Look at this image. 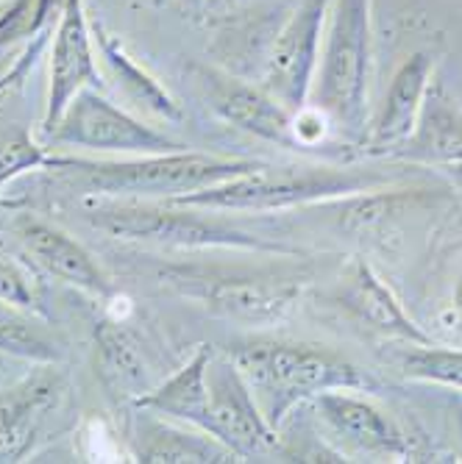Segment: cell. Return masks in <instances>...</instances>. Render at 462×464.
Wrapping results in <instances>:
<instances>
[{"instance_id": "cell-1", "label": "cell", "mask_w": 462, "mask_h": 464, "mask_svg": "<svg viewBox=\"0 0 462 464\" xmlns=\"http://www.w3.org/2000/svg\"><path fill=\"white\" fill-rule=\"evenodd\" d=\"M254 392L270 429H281L292 409L331 390L376 392L382 384L357 362L329 345L292 340H248L226 351Z\"/></svg>"}, {"instance_id": "cell-2", "label": "cell", "mask_w": 462, "mask_h": 464, "mask_svg": "<svg viewBox=\"0 0 462 464\" xmlns=\"http://www.w3.org/2000/svg\"><path fill=\"white\" fill-rule=\"evenodd\" d=\"M262 161L198 150H167L125 159L51 156V170L87 189V198H176L257 170Z\"/></svg>"}, {"instance_id": "cell-3", "label": "cell", "mask_w": 462, "mask_h": 464, "mask_svg": "<svg viewBox=\"0 0 462 464\" xmlns=\"http://www.w3.org/2000/svg\"><path fill=\"white\" fill-rule=\"evenodd\" d=\"M393 184L390 176L338 164H260L257 170L229 179L198 192L164 198L179 206H195L201 212H279L296 206H323L373 187Z\"/></svg>"}, {"instance_id": "cell-4", "label": "cell", "mask_w": 462, "mask_h": 464, "mask_svg": "<svg viewBox=\"0 0 462 464\" xmlns=\"http://www.w3.org/2000/svg\"><path fill=\"white\" fill-rule=\"evenodd\" d=\"M370 59L373 0H331L312 92L315 106L349 145H362L368 134Z\"/></svg>"}, {"instance_id": "cell-5", "label": "cell", "mask_w": 462, "mask_h": 464, "mask_svg": "<svg viewBox=\"0 0 462 464\" xmlns=\"http://www.w3.org/2000/svg\"><path fill=\"white\" fill-rule=\"evenodd\" d=\"M81 218L101 234L123 242L162 245L179 250H254V253H296L281 242L234 228L218 218H203L195 206L179 203H137L117 198H84Z\"/></svg>"}, {"instance_id": "cell-6", "label": "cell", "mask_w": 462, "mask_h": 464, "mask_svg": "<svg viewBox=\"0 0 462 464\" xmlns=\"http://www.w3.org/2000/svg\"><path fill=\"white\" fill-rule=\"evenodd\" d=\"M162 281L212 314L248 325H276L304 298L310 278L281 273H240L218 267H164Z\"/></svg>"}, {"instance_id": "cell-7", "label": "cell", "mask_w": 462, "mask_h": 464, "mask_svg": "<svg viewBox=\"0 0 462 464\" xmlns=\"http://www.w3.org/2000/svg\"><path fill=\"white\" fill-rule=\"evenodd\" d=\"M51 145L84 148L98 153L145 156L182 150L184 145L151 129L143 120L106 101L98 90H81L62 111L54 131L45 137Z\"/></svg>"}, {"instance_id": "cell-8", "label": "cell", "mask_w": 462, "mask_h": 464, "mask_svg": "<svg viewBox=\"0 0 462 464\" xmlns=\"http://www.w3.org/2000/svg\"><path fill=\"white\" fill-rule=\"evenodd\" d=\"M331 0H299L273 36L262 87L292 114L310 106Z\"/></svg>"}, {"instance_id": "cell-9", "label": "cell", "mask_w": 462, "mask_h": 464, "mask_svg": "<svg viewBox=\"0 0 462 464\" xmlns=\"http://www.w3.org/2000/svg\"><path fill=\"white\" fill-rule=\"evenodd\" d=\"M209 423L206 431L221 440L240 459L265 456L276 448L279 431L270 429L254 392L226 351L212 353L206 367Z\"/></svg>"}, {"instance_id": "cell-10", "label": "cell", "mask_w": 462, "mask_h": 464, "mask_svg": "<svg viewBox=\"0 0 462 464\" xmlns=\"http://www.w3.org/2000/svg\"><path fill=\"white\" fill-rule=\"evenodd\" d=\"M67 401L59 362H36L31 372L0 390V464L23 461Z\"/></svg>"}, {"instance_id": "cell-11", "label": "cell", "mask_w": 462, "mask_h": 464, "mask_svg": "<svg viewBox=\"0 0 462 464\" xmlns=\"http://www.w3.org/2000/svg\"><path fill=\"white\" fill-rule=\"evenodd\" d=\"M93 45V20L84 12V0H64L51 45V87L45 117H42V134L45 137L54 131L62 111L81 90H98L101 81Z\"/></svg>"}, {"instance_id": "cell-12", "label": "cell", "mask_w": 462, "mask_h": 464, "mask_svg": "<svg viewBox=\"0 0 462 464\" xmlns=\"http://www.w3.org/2000/svg\"><path fill=\"white\" fill-rule=\"evenodd\" d=\"M312 403L331 434H338L354 450L390 461H404L415 456V448L407 440L404 429L390 417V411H385L365 392L331 390L318 395Z\"/></svg>"}, {"instance_id": "cell-13", "label": "cell", "mask_w": 462, "mask_h": 464, "mask_svg": "<svg viewBox=\"0 0 462 464\" xmlns=\"http://www.w3.org/2000/svg\"><path fill=\"white\" fill-rule=\"evenodd\" d=\"M15 234L28 256L62 284L87 292L98 301H109L114 295L109 276L98 267L93 253L59 226L34 215H20L15 220Z\"/></svg>"}, {"instance_id": "cell-14", "label": "cell", "mask_w": 462, "mask_h": 464, "mask_svg": "<svg viewBox=\"0 0 462 464\" xmlns=\"http://www.w3.org/2000/svg\"><path fill=\"white\" fill-rule=\"evenodd\" d=\"M435 64H437L435 53L429 51H418L401 62V67L390 81L379 117L368 125V134L359 145L365 156L390 159L393 150L409 140V134L418 125V117H421L429 83L435 78Z\"/></svg>"}, {"instance_id": "cell-15", "label": "cell", "mask_w": 462, "mask_h": 464, "mask_svg": "<svg viewBox=\"0 0 462 464\" xmlns=\"http://www.w3.org/2000/svg\"><path fill=\"white\" fill-rule=\"evenodd\" d=\"M209 103L212 109L240 131L254 134L270 145L287 150H304L296 129H292V111L281 106L265 87H251L245 81L229 75H209Z\"/></svg>"}, {"instance_id": "cell-16", "label": "cell", "mask_w": 462, "mask_h": 464, "mask_svg": "<svg viewBox=\"0 0 462 464\" xmlns=\"http://www.w3.org/2000/svg\"><path fill=\"white\" fill-rule=\"evenodd\" d=\"M338 301L351 317H357L376 334L390 336V340H401L407 345L432 343V336L404 312L393 289L365 259H354L346 267L338 289Z\"/></svg>"}, {"instance_id": "cell-17", "label": "cell", "mask_w": 462, "mask_h": 464, "mask_svg": "<svg viewBox=\"0 0 462 464\" xmlns=\"http://www.w3.org/2000/svg\"><path fill=\"white\" fill-rule=\"evenodd\" d=\"M390 159L432 164L437 170L462 164V103L443 87V81L432 78L415 131Z\"/></svg>"}, {"instance_id": "cell-18", "label": "cell", "mask_w": 462, "mask_h": 464, "mask_svg": "<svg viewBox=\"0 0 462 464\" xmlns=\"http://www.w3.org/2000/svg\"><path fill=\"white\" fill-rule=\"evenodd\" d=\"M143 411L134 426V459L145 464H226L240 461L234 450H229L221 440L206 434L195 426H173L164 423L162 414Z\"/></svg>"}, {"instance_id": "cell-19", "label": "cell", "mask_w": 462, "mask_h": 464, "mask_svg": "<svg viewBox=\"0 0 462 464\" xmlns=\"http://www.w3.org/2000/svg\"><path fill=\"white\" fill-rule=\"evenodd\" d=\"M209 359H212V351H209V345H201L182 370H176L167 382H162L159 387L148 390L140 401H134V409H148L162 417H173L184 426H195V429L206 431V423H209V384H206Z\"/></svg>"}, {"instance_id": "cell-20", "label": "cell", "mask_w": 462, "mask_h": 464, "mask_svg": "<svg viewBox=\"0 0 462 464\" xmlns=\"http://www.w3.org/2000/svg\"><path fill=\"white\" fill-rule=\"evenodd\" d=\"M93 36H95V45L101 51V59L106 62V67L117 83V90L129 98V103H134L137 109H143V111H148L164 122H182L184 120V111L176 103V98L167 92L145 67H140L129 56V51L123 48L120 39H114L101 23H93Z\"/></svg>"}, {"instance_id": "cell-21", "label": "cell", "mask_w": 462, "mask_h": 464, "mask_svg": "<svg viewBox=\"0 0 462 464\" xmlns=\"http://www.w3.org/2000/svg\"><path fill=\"white\" fill-rule=\"evenodd\" d=\"M98 359H101V375L112 395L120 401H140L151 387V375L145 356L140 345L134 343V336L123 328V320L106 317L98 331Z\"/></svg>"}, {"instance_id": "cell-22", "label": "cell", "mask_w": 462, "mask_h": 464, "mask_svg": "<svg viewBox=\"0 0 462 464\" xmlns=\"http://www.w3.org/2000/svg\"><path fill=\"white\" fill-rule=\"evenodd\" d=\"M0 353L36 364L59 362L64 356V348L56 340V334L39 325L34 317H25L15 306H9L0 309Z\"/></svg>"}, {"instance_id": "cell-23", "label": "cell", "mask_w": 462, "mask_h": 464, "mask_svg": "<svg viewBox=\"0 0 462 464\" xmlns=\"http://www.w3.org/2000/svg\"><path fill=\"white\" fill-rule=\"evenodd\" d=\"M398 367L412 382L440 384L451 390H462V351L429 345H407L398 353Z\"/></svg>"}, {"instance_id": "cell-24", "label": "cell", "mask_w": 462, "mask_h": 464, "mask_svg": "<svg viewBox=\"0 0 462 464\" xmlns=\"http://www.w3.org/2000/svg\"><path fill=\"white\" fill-rule=\"evenodd\" d=\"M48 164H51V153H45V148L36 145L23 125H4L0 129V187L28 170Z\"/></svg>"}, {"instance_id": "cell-25", "label": "cell", "mask_w": 462, "mask_h": 464, "mask_svg": "<svg viewBox=\"0 0 462 464\" xmlns=\"http://www.w3.org/2000/svg\"><path fill=\"white\" fill-rule=\"evenodd\" d=\"M0 304L48 317L45 306H42V286L36 276L4 247H0Z\"/></svg>"}, {"instance_id": "cell-26", "label": "cell", "mask_w": 462, "mask_h": 464, "mask_svg": "<svg viewBox=\"0 0 462 464\" xmlns=\"http://www.w3.org/2000/svg\"><path fill=\"white\" fill-rule=\"evenodd\" d=\"M451 325L462 334V276L457 278V286L451 295Z\"/></svg>"}, {"instance_id": "cell-27", "label": "cell", "mask_w": 462, "mask_h": 464, "mask_svg": "<svg viewBox=\"0 0 462 464\" xmlns=\"http://www.w3.org/2000/svg\"><path fill=\"white\" fill-rule=\"evenodd\" d=\"M440 173H443V179L451 184V189L459 195V200H462V164H448V167H440Z\"/></svg>"}, {"instance_id": "cell-28", "label": "cell", "mask_w": 462, "mask_h": 464, "mask_svg": "<svg viewBox=\"0 0 462 464\" xmlns=\"http://www.w3.org/2000/svg\"><path fill=\"white\" fill-rule=\"evenodd\" d=\"M182 4H184V9H190L192 14H201L203 6H206V0H182Z\"/></svg>"}]
</instances>
